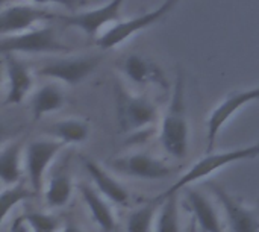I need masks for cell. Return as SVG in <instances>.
<instances>
[{
  "instance_id": "1",
  "label": "cell",
  "mask_w": 259,
  "mask_h": 232,
  "mask_svg": "<svg viewBox=\"0 0 259 232\" xmlns=\"http://www.w3.org/2000/svg\"><path fill=\"white\" fill-rule=\"evenodd\" d=\"M188 119H187V105H185V81L179 73L170 105L162 117L159 141L164 150L176 158L182 160L188 152Z\"/></svg>"
},
{
  "instance_id": "2",
  "label": "cell",
  "mask_w": 259,
  "mask_h": 232,
  "mask_svg": "<svg viewBox=\"0 0 259 232\" xmlns=\"http://www.w3.org/2000/svg\"><path fill=\"white\" fill-rule=\"evenodd\" d=\"M259 157V140L253 144L232 149V150H225V152H208L203 158H200L197 163H194L168 190L159 195V198H165L175 193H179L182 188H187L188 185L199 182L212 173L225 169L229 164L246 161V160H253Z\"/></svg>"
},
{
  "instance_id": "3",
  "label": "cell",
  "mask_w": 259,
  "mask_h": 232,
  "mask_svg": "<svg viewBox=\"0 0 259 232\" xmlns=\"http://www.w3.org/2000/svg\"><path fill=\"white\" fill-rule=\"evenodd\" d=\"M115 103L120 129L126 134H141L158 120V108L150 99L132 94L120 85L115 87Z\"/></svg>"
},
{
  "instance_id": "4",
  "label": "cell",
  "mask_w": 259,
  "mask_h": 232,
  "mask_svg": "<svg viewBox=\"0 0 259 232\" xmlns=\"http://www.w3.org/2000/svg\"><path fill=\"white\" fill-rule=\"evenodd\" d=\"M2 53H64L68 52V47L56 36V32L52 26H35L29 30L2 36L0 41Z\"/></svg>"
},
{
  "instance_id": "5",
  "label": "cell",
  "mask_w": 259,
  "mask_h": 232,
  "mask_svg": "<svg viewBox=\"0 0 259 232\" xmlns=\"http://www.w3.org/2000/svg\"><path fill=\"white\" fill-rule=\"evenodd\" d=\"M181 0H164L158 8H155L150 12H146L143 15H138L135 18L131 20H121L117 24L111 26L109 29H106L102 35H99L96 44L103 49H114L117 46H120L121 43H124L126 40H129L132 35L141 32L143 29H147L150 26H153L155 23H158L159 20H162L164 17H167L179 3Z\"/></svg>"
},
{
  "instance_id": "6",
  "label": "cell",
  "mask_w": 259,
  "mask_h": 232,
  "mask_svg": "<svg viewBox=\"0 0 259 232\" xmlns=\"http://www.w3.org/2000/svg\"><path fill=\"white\" fill-rule=\"evenodd\" d=\"M65 146H67L65 143H62L55 137L50 140L49 138L33 140L26 146V157H24L26 173H27L29 185L36 195L42 191L44 176L50 164L55 161L58 153Z\"/></svg>"
},
{
  "instance_id": "7",
  "label": "cell",
  "mask_w": 259,
  "mask_h": 232,
  "mask_svg": "<svg viewBox=\"0 0 259 232\" xmlns=\"http://www.w3.org/2000/svg\"><path fill=\"white\" fill-rule=\"evenodd\" d=\"M252 102H259V85L243 91L228 94L211 112L206 123V152H212L217 137L223 126L244 106Z\"/></svg>"
},
{
  "instance_id": "8",
  "label": "cell",
  "mask_w": 259,
  "mask_h": 232,
  "mask_svg": "<svg viewBox=\"0 0 259 232\" xmlns=\"http://www.w3.org/2000/svg\"><path fill=\"white\" fill-rule=\"evenodd\" d=\"M100 55L76 56V58H61L46 62L38 74L42 78H50L53 81L64 82L67 85H77L85 81L100 64Z\"/></svg>"
},
{
  "instance_id": "9",
  "label": "cell",
  "mask_w": 259,
  "mask_h": 232,
  "mask_svg": "<svg viewBox=\"0 0 259 232\" xmlns=\"http://www.w3.org/2000/svg\"><path fill=\"white\" fill-rule=\"evenodd\" d=\"M109 169L124 176L146 181L165 179L173 172V169L168 167L164 161L143 152L114 158L109 161Z\"/></svg>"
},
{
  "instance_id": "10",
  "label": "cell",
  "mask_w": 259,
  "mask_h": 232,
  "mask_svg": "<svg viewBox=\"0 0 259 232\" xmlns=\"http://www.w3.org/2000/svg\"><path fill=\"white\" fill-rule=\"evenodd\" d=\"M55 14L38 5H24V3H11L2 6L0 12V33L2 36L15 35L24 30H29L39 23L49 21Z\"/></svg>"
},
{
  "instance_id": "11",
  "label": "cell",
  "mask_w": 259,
  "mask_h": 232,
  "mask_svg": "<svg viewBox=\"0 0 259 232\" xmlns=\"http://www.w3.org/2000/svg\"><path fill=\"white\" fill-rule=\"evenodd\" d=\"M124 2L126 0H111L108 3H105L103 6L88 9L83 12H77L70 17H64V21L67 26L77 27L83 33H87L90 36H96L100 30L105 32L111 26L121 21V8H123Z\"/></svg>"
},
{
  "instance_id": "12",
  "label": "cell",
  "mask_w": 259,
  "mask_h": 232,
  "mask_svg": "<svg viewBox=\"0 0 259 232\" xmlns=\"http://www.w3.org/2000/svg\"><path fill=\"white\" fill-rule=\"evenodd\" d=\"M212 193L222 205L226 222L232 232H259V214L220 185H211Z\"/></svg>"
},
{
  "instance_id": "13",
  "label": "cell",
  "mask_w": 259,
  "mask_h": 232,
  "mask_svg": "<svg viewBox=\"0 0 259 232\" xmlns=\"http://www.w3.org/2000/svg\"><path fill=\"white\" fill-rule=\"evenodd\" d=\"M5 76H6V105H18L33 85V74L30 68L20 61L14 53H3Z\"/></svg>"
},
{
  "instance_id": "14",
  "label": "cell",
  "mask_w": 259,
  "mask_h": 232,
  "mask_svg": "<svg viewBox=\"0 0 259 232\" xmlns=\"http://www.w3.org/2000/svg\"><path fill=\"white\" fill-rule=\"evenodd\" d=\"M83 161V167L87 169L90 178L93 179L94 187L112 204H118L123 205L127 202L129 199V191L126 190V187L115 179L105 167H102L99 163L90 160V158H82Z\"/></svg>"
},
{
  "instance_id": "15",
  "label": "cell",
  "mask_w": 259,
  "mask_h": 232,
  "mask_svg": "<svg viewBox=\"0 0 259 232\" xmlns=\"http://www.w3.org/2000/svg\"><path fill=\"white\" fill-rule=\"evenodd\" d=\"M79 193L87 204L90 214L102 232H114L117 228V219L108 201L97 188L90 185H79Z\"/></svg>"
},
{
  "instance_id": "16",
  "label": "cell",
  "mask_w": 259,
  "mask_h": 232,
  "mask_svg": "<svg viewBox=\"0 0 259 232\" xmlns=\"http://www.w3.org/2000/svg\"><path fill=\"white\" fill-rule=\"evenodd\" d=\"M187 202L193 213V219L196 220L199 229L202 232H223L220 217L214 204L197 190H187Z\"/></svg>"
},
{
  "instance_id": "17",
  "label": "cell",
  "mask_w": 259,
  "mask_h": 232,
  "mask_svg": "<svg viewBox=\"0 0 259 232\" xmlns=\"http://www.w3.org/2000/svg\"><path fill=\"white\" fill-rule=\"evenodd\" d=\"M123 71L134 84L165 85V79L159 67L140 55H129L123 62Z\"/></svg>"
},
{
  "instance_id": "18",
  "label": "cell",
  "mask_w": 259,
  "mask_h": 232,
  "mask_svg": "<svg viewBox=\"0 0 259 232\" xmlns=\"http://www.w3.org/2000/svg\"><path fill=\"white\" fill-rule=\"evenodd\" d=\"M23 141L14 140L3 146L0 153V178L3 185H14L20 182L23 173Z\"/></svg>"
},
{
  "instance_id": "19",
  "label": "cell",
  "mask_w": 259,
  "mask_h": 232,
  "mask_svg": "<svg viewBox=\"0 0 259 232\" xmlns=\"http://www.w3.org/2000/svg\"><path fill=\"white\" fill-rule=\"evenodd\" d=\"M65 103V96L61 88L55 84H47L41 87L32 97L30 109L35 122L41 120L44 115L61 109Z\"/></svg>"
},
{
  "instance_id": "20",
  "label": "cell",
  "mask_w": 259,
  "mask_h": 232,
  "mask_svg": "<svg viewBox=\"0 0 259 232\" xmlns=\"http://www.w3.org/2000/svg\"><path fill=\"white\" fill-rule=\"evenodd\" d=\"M73 193V181L70 173L62 167L59 172L53 173L47 182L44 199L49 208H62L68 204Z\"/></svg>"
},
{
  "instance_id": "21",
  "label": "cell",
  "mask_w": 259,
  "mask_h": 232,
  "mask_svg": "<svg viewBox=\"0 0 259 232\" xmlns=\"http://www.w3.org/2000/svg\"><path fill=\"white\" fill-rule=\"evenodd\" d=\"M49 134L65 144H80L88 140L90 126L87 122L79 119H65L53 123Z\"/></svg>"
},
{
  "instance_id": "22",
  "label": "cell",
  "mask_w": 259,
  "mask_h": 232,
  "mask_svg": "<svg viewBox=\"0 0 259 232\" xmlns=\"http://www.w3.org/2000/svg\"><path fill=\"white\" fill-rule=\"evenodd\" d=\"M161 201L159 214L156 216V229L155 232H181L179 225V202H178V193L159 198Z\"/></svg>"
},
{
  "instance_id": "23",
  "label": "cell",
  "mask_w": 259,
  "mask_h": 232,
  "mask_svg": "<svg viewBox=\"0 0 259 232\" xmlns=\"http://www.w3.org/2000/svg\"><path fill=\"white\" fill-rule=\"evenodd\" d=\"M159 207H161V201L155 198L146 205L132 211L127 216L126 232H152L156 219V211L159 210Z\"/></svg>"
},
{
  "instance_id": "24",
  "label": "cell",
  "mask_w": 259,
  "mask_h": 232,
  "mask_svg": "<svg viewBox=\"0 0 259 232\" xmlns=\"http://www.w3.org/2000/svg\"><path fill=\"white\" fill-rule=\"evenodd\" d=\"M36 196V193L30 187H24L23 184L17 182L14 185H5L2 196H0V207H2V222L6 220L11 210H14L20 202L27 201Z\"/></svg>"
},
{
  "instance_id": "25",
  "label": "cell",
  "mask_w": 259,
  "mask_h": 232,
  "mask_svg": "<svg viewBox=\"0 0 259 232\" xmlns=\"http://www.w3.org/2000/svg\"><path fill=\"white\" fill-rule=\"evenodd\" d=\"M32 232H56L58 231V220L47 213L41 211H30L24 214Z\"/></svg>"
},
{
  "instance_id": "26",
  "label": "cell",
  "mask_w": 259,
  "mask_h": 232,
  "mask_svg": "<svg viewBox=\"0 0 259 232\" xmlns=\"http://www.w3.org/2000/svg\"><path fill=\"white\" fill-rule=\"evenodd\" d=\"M30 3L33 5H38V6H46V5H59V6H64L67 9L73 8L77 0H29Z\"/></svg>"
},
{
  "instance_id": "27",
  "label": "cell",
  "mask_w": 259,
  "mask_h": 232,
  "mask_svg": "<svg viewBox=\"0 0 259 232\" xmlns=\"http://www.w3.org/2000/svg\"><path fill=\"white\" fill-rule=\"evenodd\" d=\"M9 232H32V229H30L27 220L24 219V216H21V217L14 219V222L11 223Z\"/></svg>"
},
{
  "instance_id": "28",
  "label": "cell",
  "mask_w": 259,
  "mask_h": 232,
  "mask_svg": "<svg viewBox=\"0 0 259 232\" xmlns=\"http://www.w3.org/2000/svg\"><path fill=\"white\" fill-rule=\"evenodd\" d=\"M59 232H82V231H80L79 228H76L74 225H65V226H64V228H62Z\"/></svg>"
},
{
  "instance_id": "29",
  "label": "cell",
  "mask_w": 259,
  "mask_h": 232,
  "mask_svg": "<svg viewBox=\"0 0 259 232\" xmlns=\"http://www.w3.org/2000/svg\"><path fill=\"white\" fill-rule=\"evenodd\" d=\"M197 223H196V220L193 219V222H191V225H190V232H197Z\"/></svg>"
},
{
  "instance_id": "30",
  "label": "cell",
  "mask_w": 259,
  "mask_h": 232,
  "mask_svg": "<svg viewBox=\"0 0 259 232\" xmlns=\"http://www.w3.org/2000/svg\"><path fill=\"white\" fill-rule=\"evenodd\" d=\"M12 0H2V6H6V5H11Z\"/></svg>"
}]
</instances>
